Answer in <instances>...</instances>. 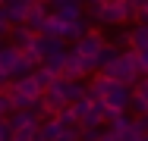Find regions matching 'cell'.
Here are the masks:
<instances>
[{
  "label": "cell",
  "instance_id": "1",
  "mask_svg": "<svg viewBox=\"0 0 148 141\" xmlns=\"http://www.w3.org/2000/svg\"><path fill=\"white\" fill-rule=\"evenodd\" d=\"M88 94L95 100H101L107 110H129L132 107V85L126 82H117L104 72H98L88 85Z\"/></svg>",
  "mask_w": 148,
  "mask_h": 141
},
{
  "label": "cell",
  "instance_id": "2",
  "mask_svg": "<svg viewBox=\"0 0 148 141\" xmlns=\"http://www.w3.org/2000/svg\"><path fill=\"white\" fill-rule=\"evenodd\" d=\"M104 75H110V79H117V82H126L136 88V82L145 75L142 72V63H139V54L129 47V50H120V56L114 60V63H107L104 69H101Z\"/></svg>",
  "mask_w": 148,
  "mask_h": 141
},
{
  "label": "cell",
  "instance_id": "3",
  "mask_svg": "<svg viewBox=\"0 0 148 141\" xmlns=\"http://www.w3.org/2000/svg\"><path fill=\"white\" fill-rule=\"evenodd\" d=\"M41 94H44V88L35 82V75H19V79H13L10 88H6V100H10V107L13 110H19V107H35L38 100H41Z\"/></svg>",
  "mask_w": 148,
  "mask_h": 141
},
{
  "label": "cell",
  "instance_id": "4",
  "mask_svg": "<svg viewBox=\"0 0 148 141\" xmlns=\"http://www.w3.org/2000/svg\"><path fill=\"white\" fill-rule=\"evenodd\" d=\"M139 16V6H136V0H104V6H101V16H98V22L101 25H126V22H132Z\"/></svg>",
  "mask_w": 148,
  "mask_h": 141
},
{
  "label": "cell",
  "instance_id": "5",
  "mask_svg": "<svg viewBox=\"0 0 148 141\" xmlns=\"http://www.w3.org/2000/svg\"><path fill=\"white\" fill-rule=\"evenodd\" d=\"M107 44H110V41H107L101 31H88L85 38H79V41L73 44V50H76V54H79L91 69L98 72V60H101V54H104V47H107Z\"/></svg>",
  "mask_w": 148,
  "mask_h": 141
},
{
  "label": "cell",
  "instance_id": "6",
  "mask_svg": "<svg viewBox=\"0 0 148 141\" xmlns=\"http://www.w3.org/2000/svg\"><path fill=\"white\" fill-rule=\"evenodd\" d=\"M41 119H44V116L35 110V107H19V110H10V116H6V122H10L13 129H38Z\"/></svg>",
  "mask_w": 148,
  "mask_h": 141
},
{
  "label": "cell",
  "instance_id": "7",
  "mask_svg": "<svg viewBox=\"0 0 148 141\" xmlns=\"http://www.w3.org/2000/svg\"><path fill=\"white\" fill-rule=\"evenodd\" d=\"M32 6H35V0H3V9H6L10 22H16V25H25L29 22Z\"/></svg>",
  "mask_w": 148,
  "mask_h": 141
},
{
  "label": "cell",
  "instance_id": "8",
  "mask_svg": "<svg viewBox=\"0 0 148 141\" xmlns=\"http://www.w3.org/2000/svg\"><path fill=\"white\" fill-rule=\"evenodd\" d=\"M63 132H69V129L60 122L57 116H47V119H41V125H38V132H35V141H57Z\"/></svg>",
  "mask_w": 148,
  "mask_h": 141
},
{
  "label": "cell",
  "instance_id": "9",
  "mask_svg": "<svg viewBox=\"0 0 148 141\" xmlns=\"http://www.w3.org/2000/svg\"><path fill=\"white\" fill-rule=\"evenodd\" d=\"M91 72H95V69H91L88 63L76 54V50H69V56H66V66H63V75H66V79H82V75H91Z\"/></svg>",
  "mask_w": 148,
  "mask_h": 141
},
{
  "label": "cell",
  "instance_id": "10",
  "mask_svg": "<svg viewBox=\"0 0 148 141\" xmlns=\"http://www.w3.org/2000/svg\"><path fill=\"white\" fill-rule=\"evenodd\" d=\"M129 110L136 116H148V75L136 82V88H132V107Z\"/></svg>",
  "mask_w": 148,
  "mask_h": 141
},
{
  "label": "cell",
  "instance_id": "11",
  "mask_svg": "<svg viewBox=\"0 0 148 141\" xmlns=\"http://www.w3.org/2000/svg\"><path fill=\"white\" fill-rule=\"evenodd\" d=\"M88 31H91V28H88V22H85V19H76V22H63V35H60V38L76 44V41H79V38H85Z\"/></svg>",
  "mask_w": 148,
  "mask_h": 141
},
{
  "label": "cell",
  "instance_id": "12",
  "mask_svg": "<svg viewBox=\"0 0 148 141\" xmlns=\"http://www.w3.org/2000/svg\"><path fill=\"white\" fill-rule=\"evenodd\" d=\"M10 38H13V47H19V50H29L32 41H35V31H32L29 25H19L10 31Z\"/></svg>",
  "mask_w": 148,
  "mask_h": 141
},
{
  "label": "cell",
  "instance_id": "13",
  "mask_svg": "<svg viewBox=\"0 0 148 141\" xmlns=\"http://www.w3.org/2000/svg\"><path fill=\"white\" fill-rule=\"evenodd\" d=\"M47 16H51V9H47L44 3H35V6H32V13H29V22H25V25H29L32 31L38 35V31H41V25H44V19H47Z\"/></svg>",
  "mask_w": 148,
  "mask_h": 141
},
{
  "label": "cell",
  "instance_id": "14",
  "mask_svg": "<svg viewBox=\"0 0 148 141\" xmlns=\"http://www.w3.org/2000/svg\"><path fill=\"white\" fill-rule=\"evenodd\" d=\"M32 75H35V82L41 85L44 91H47V88H51V85H54V82L60 79V72H54V69H47V66H38V69H35Z\"/></svg>",
  "mask_w": 148,
  "mask_h": 141
},
{
  "label": "cell",
  "instance_id": "15",
  "mask_svg": "<svg viewBox=\"0 0 148 141\" xmlns=\"http://www.w3.org/2000/svg\"><path fill=\"white\" fill-rule=\"evenodd\" d=\"M129 35H132V50H145L148 47V22H139Z\"/></svg>",
  "mask_w": 148,
  "mask_h": 141
},
{
  "label": "cell",
  "instance_id": "16",
  "mask_svg": "<svg viewBox=\"0 0 148 141\" xmlns=\"http://www.w3.org/2000/svg\"><path fill=\"white\" fill-rule=\"evenodd\" d=\"M54 116H57L66 129H79V116H76V110H73V104H69V107H60Z\"/></svg>",
  "mask_w": 148,
  "mask_h": 141
},
{
  "label": "cell",
  "instance_id": "17",
  "mask_svg": "<svg viewBox=\"0 0 148 141\" xmlns=\"http://www.w3.org/2000/svg\"><path fill=\"white\" fill-rule=\"evenodd\" d=\"M101 135H104V129H101V125H88V129H79V138H82V141H101Z\"/></svg>",
  "mask_w": 148,
  "mask_h": 141
},
{
  "label": "cell",
  "instance_id": "18",
  "mask_svg": "<svg viewBox=\"0 0 148 141\" xmlns=\"http://www.w3.org/2000/svg\"><path fill=\"white\" fill-rule=\"evenodd\" d=\"M35 132L38 129H13V138L10 141H35Z\"/></svg>",
  "mask_w": 148,
  "mask_h": 141
},
{
  "label": "cell",
  "instance_id": "19",
  "mask_svg": "<svg viewBox=\"0 0 148 141\" xmlns=\"http://www.w3.org/2000/svg\"><path fill=\"white\" fill-rule=\"evenodd\" d=\"M10 138H13V125L6 119H0V141H10Z\"/></svg>",
  "mask_w": 148,
  "mask_h": 141
},
{
  "label": "cell",
  "instance_id": "20",
  "mask_svg": "<svg viewBox=\"0 0 148 141\" xmlns=\"http://www.w3.org/2000/svg\"><path fill=\"white\" fill-rule=\"evenodd\" d=\"M10 110H13V107H10V100H6V94H0V119H6Z\"/></svg>",
  "mask_w": 148,
  "mask_h": 141
},
{
  "label": "cell",
  "instance_id": "21",
  "mask_svg": "<svg viewBox=\"0 0 148 141\" xmlns=\"http://www.w3.org/2000/svg\"><path fill=\"white\" fill-rule=\"evenodd\" d=\"M57 141H82V138H79V129H69V132H63Z\"/></svg>",
  "mask_w": 148,
  "mask_h": 141
},
{
  "label": "cell",
  "instance_id": "22",
  "mask_svg": "<svg viewBox=\"0 0 148 141\" xmlns=\"http://www.w3.org/2000/svg\"><path fill=\"white\" fill-rule=\"evenodd\" d=\"M136 54H139V63H142V72L148 75V47L145 50H136Z\"/></svg>",
  "mask_w": 148,
  "mask_h": 141
},
{
  "label": "cell",
  "instance_id": "23",
  "mask_svg": "<svg viewBox=\"0 0 148 141\" xmlns=\"http://www.w3.org/2000/svg\"><path fill=\"white\" fill-rule=\"evenodd\" d=\"M101 141H120V138H117V132H104V135H101Z\"/></svg>",
  "mask_w": 148,
  "mask_h": 141
},
{
  "label": "cell",
  "instance_id": "24",
  "mask_svg": "<svg viewBox=\"0 0 148 141\" xmlns=\"http://www.w3.org/2000/svg\"><path fill=\"white\" fill-rule=\"evenodd\" d=\"M145 141H148V138H145Z\"/></svg>",
  "mask_w": 148,
  "mask_h": 141
}]
</instances>
